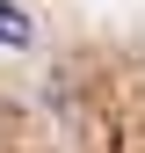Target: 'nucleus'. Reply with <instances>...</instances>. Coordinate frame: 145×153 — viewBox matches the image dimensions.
<instances>
[{
  "instance_id": "obj_1",
  "label": "nucleus",
  "mask_w": 145,
  "mask_h": 153,
  "mask_svg": "<svg viewBox=\"0 0 145 153\" xmlns=\"http://www.w3.org/2000/svg\"><path fill=\"white\" fill-rule=\"evenodd\" d=\"M0 44H29V15H22V0H0Z\"/></svg>"
}]
</instances>
